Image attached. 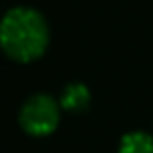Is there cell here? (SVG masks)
Wrapping results in <instances>:
<instances>
[{"label":"cell","instance_id":"1","mask_svg":"<svg viewBox=\"0 0 153 153\" xmlns=\"http://www.w3.org/2000/svg\"><path fill=\"white\" fill-rule=\"evenodd\" d=\"M49 23L33 8H12L0 19V49L16 62L41 58L49 47Z\"/></svg>","mask_w":153,"mask_h":153},{"label":"cell","instance_id":"4","mask_svg":"<svg viewBox=\"0 0 153 153\" xmlns=\"http://www.w3.org/2000/svg\"><path fill=\"white\" fill-rule=\"evenodd\" d=\"M118 153H153V138L146 132H130L122 136Z\"/></svg>","mask_w":153,"mask_h":153},{"label":"cell","instance_id":"3","mask_svg":"<svg viewBox=\"0 0 153 153\" xmlns=\"http://www.w3.org/2000/svg\"><path fill=\"white\" fill-rule=\"evenodd\" d=\"M60 108H64L66 112H82L89 107L91 103V93L87 89V85L79 82L68 83L62 89V95H60Z\"/></svg>","mask_w":153,"mask_h":153},{"label":"cell","instance_id":"2","mask_svg":"<svg viewBox=\"0 0 153 153\" xmlns=\"http://www.w3.org/2000/svg\"><path fill=\"white\" fill-rule=\"evenodd\" d=\"M19 126L29 136H49L60 120V103L47 93H35L25 99L19 108Z\"/></svg>","mask_w":153,"mask_h":153}]
</instances>
